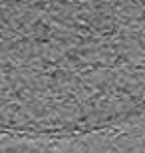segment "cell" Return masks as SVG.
Returning <instances> with one entry per match:
<instances>
[{
    "label": "cell",
    "instance_id": "cell-2",
    "mask_svg": "<svg viewBox=\"0 0 145 153\" xmlns=\"http://www.w3.org/2000/svg\"><path fill=\"white\" fill-rule=\"evenodd\" d=\"M6 153H30V151H6Z\"/></svg>",
    "mask_w": 145,
    "mask_h": 153
},
{
    "label": "cell",
    "instance_id": "cell-1",
    "mask_svg": "<svg viewBox=\"0 0 145 153\" xmlns=\"http://www.w3.org/2000/svg\"><path fill=\"white\" fill-rule=\"evenodd\" d=\"M145 109V0H0V131L74 135Z\"/></svg>",
    "mask_w": 145,
    "mask_h": 153
}]
</instances>
